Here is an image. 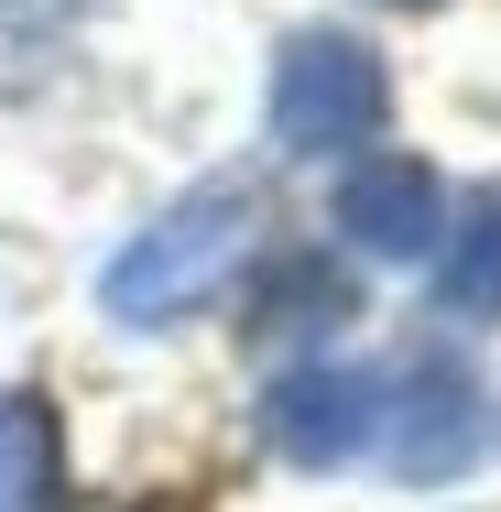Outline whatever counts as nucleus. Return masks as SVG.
<instances>
[{
	"instance_id": "obj_8",
	"label": "nucleus",
	"mask_w": 501,
	"mask_h": 512,
	"mask_svg": "<svg viewBox=\"0 0 501 512\" xmlns=\"http://www.w3.org/2000/svg\"><path fill=\"white\" fill-rule=\"evenodd\" d=\"M436 306L447 316H501V197L469 207V229L447 240V262H436Z\"/></svg>"
},
{
	"instance_id": "obj_2",
	"label": "nucleus",
	"mask_w": 501,
	"mask_h": 512,
	"mask_svg": "<svg viewBox=\"0 0 501 512\" xmlns=\"http://www.w3.org/2000/svg\"><path fill=\"white\" fill-rule=\"evenodd\" d=\"M393 109V77L360 33H295L273 66V142L284 153H360Z\"/></svg>"
},
{
	"instance_id": "obj_6",
	"label": "nucleus",
	"mask_w": 501,
	"mask_h": 512,
	"mask_svg": "<svg viewBox=\"0 0 501 512\" xmlns=\"http://www.w3.org/2000/svg\"><path fill=\"white\" fill-rule=\"evenodd\" d=\"M66 502V436L33 393H0V512H55Z\"/></svg>"
},
{
	"instance_id": "obj_5",
	"label": "nucleus",
	"mask_w": 501,
	"mask_h": 512,
	"mask_svg": "<svg viewBox=\"0 0 501 512\" xmlns=\"http://www.w3.org/2000/svg\"><path fill=\"white\" fill-rule=\"evenodd\" d=\"M436 164H414V153H360L349 164V186H338V229L360 240V251H382V262H425L447 229H436Z\"/></svg>"
},
{
	"instance_id": "obj_7",
	"label": "nucleus",
	"mask_w": 501,
	"mask_h": 512,
	"mask_svg": "<svg viewBox=\"0 0 501 512\" xmlns=\"http://www.w3.org/2000/svg\"><path fill=\"white\" fill-rule=\"evenodd\" d=\"M349 306H360V295H349V273H338L327 251H284V262L262 273V295H251V327H262V338H305V327H338Z\"/></svg>"
},
{
	"instance_id": "obj_1",
	"label": "nucleus",
	"mask_w": 501,
	"mask_h": 512,
	"mask_svg": "<svg viewBox=\"0 0 501 512\" xmlns=\"http://www.w3.org/2000/svg\"><path fill=\"white\" fill-rule=\"evenodd\" d=\"M251 229H262V186H240V175L186 186V197L99 273L109 316H120V327H175V316H197L207 295L251 262Z\"/></svg>"
},
{
	"instance_id": "obj_9",
	"label": "nucleus",
	"mask_w": 501,
	"mask_h": 512,
	"mask_svg": "<svg viewBox=\"0 0 501 512\" xmlns=\"http://www.w3.org/2000/svg\"><path fill=\"white\" fill-rule=\"evenodd\" d=\"M393 11H425V0H393Z\"/></svg>"
},
{
	"instance_id": "obj_3",
	"label": "nucleus",
	"mask_w": 501,
	"mask_h": 512,
	"mask_svg": "<svg viewBox=\"0 0 501 512\" xmlns=\"http://www.w3.org/2000/svg\"><path fill=\"white\" fill-rule=\"evenodd\" d=\"M480 436H491V404H480L469 360H447V349L403 360V404H393V469L403 480H458L480 458Z\"/></svg>"
},
{
	"instance_id": "obj_4",
	"label": "nucleus",
	"mask_w": 501,
	"mask_h": 512,
	"mask_svg": "<svg viewBox=\"0 0 501 512\" xmlns=\"http://www.w3.org/2000/svg\"><path fill=\"white\" fill-rule=\"evenodd\" d=\"M371 414H382V393H371L360 371H338V360H295V371L262 393V436H273L295 469H338V458L371 447Z\"/></svg>"
}]
</instances>
